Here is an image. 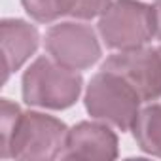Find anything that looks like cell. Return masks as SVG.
<instances>
[{
    "instance_id": "7",
    "label": "cell",
    "mask_w": 161,
    "mask_h": 161,
    "mask_svg": "<svg viewBox=\"0 0 161 161\" xmlns=\"http://www.w3.org/2000/svg\"><path fill=\"white\" fill-rule=\"evenodd\" d=\"M63 159L110 161L118 157V136L103 121H82L68 129Z\"/></svg>"
},
{
    "instance_id": "4",
    "label": "cell",
    "mask_w": 161,
    "mask_h": 161,
    "mask_svg": "<svg viewBox=\"0 0 161 161\" xmlns=\"http://www.w3.org/2000/svg\"><path fill=\"white\" fill-rule=\"evenodd\" d=\"M99 34L118 51L144 47L155 36L153 10L138 0H112L99 17Z\"/></svg>"
},
{
    "instance_id": "10",
    "label": "cell",
    "mask_w": 161,
    "mask_h": 161,
    "mask_svg": "<svg viewBox=\"0 0 161 161\" xmlns=\"http://www.w3.org/2000/svg\"><path fill=\"white\" fill-rule=\"evenodd\" d=\"M25 12L38 23H51L70 15L74 0H21Z\"/></svg>"
},
{
    "instance_id": "5",
    "label": "cell",
    "mask_w": 161,
    "mask_h": 161,
    "mask_svg": "<svg viewBox=\"0 0 161 161\" xmlns=\"http://www.w3.org/2000/svg\"><path fill=\"white\" fill-rule=\"evenodd\" d=\"M46 51L59 64L72 70H86L93 66L101 55V44L95 31L84 23H59L46 34Z\"/></svg>"
},
{
    "instance_id": "1",
    "label": "cell",
    "mask_w": 161,
    "mask_h": 161,
    "mask_svg": "<svg viewBox=\"0 0 161 161\" xmlns=\"http://www.w3.org/2000/svg\"><path fill=\"white\" fill-rule=\"evenodd\" d=\"M21 86L23 101L27 104L64 110L78 101L84 80L78 70L66 68L51 57H38L25 70Z\"/></svg>"
},
{
    "instance_id": "3",
    "label": "cell",
    "mask_w": 161,
    "mask_h": 161,
    "mask_svg": "<svg viewBox=\"0 0 161 161\" xmlns=\"http://www.w3.org/2000/svg\"><path fill=\"white\" fill-rule=\"evenodd\" d=\"M66 125L42 112H23L12 135L2 159L14 157L21 161H51L63 155L66 142Z\"/></svg>"
},
{
    "instance_id": "14",
    "label": "cell",
    "mask_w": 161,
    "mask_h": 161,
    "mask_svg": "<svg viewBox=\"0 0 161 161\" xmlns=\"http://www.w3.org/2000/svg\"><path fill=\"white\" fill-rule=\"evenodd\" d=\"M157 49H159V53H161V47H157Z\"/></svg>"
},
{
    "instance_id": "2",
    "label": "cell",
    "mask_w": 161,
    "mask_h": 161,
    "mask_svg": "<svg viewBox=\"0 0 161 161\" xmlns=\"http://www.w3.org/2000/svg\"><path fill=\"white\" fill-rule=\"evenodd\" d=\"M84 103L87 114L93 119L119 131H131L140 112L142 101L125 80H121L114 72L101 68V72L91 78Z\"/></svg>"
},
{
    "instance_id": "9",
    "label": "cell",
    "mask_w": 161,
    "mask_h": 161,
    "mask_svg": "<svg viewBox=\"0 0 161 161\" xmlns=\"http://www.w3.org/2000/svg\"><path fill=\"white\" fill-rule=\"evenodd\" d=\"M131 131L142 152L161 157V104L142 108Z\"/></svg>"
},
{
    "instance_id": "6",
    "label": "cell",
    "mask_w": 161,
    "mask_h": 161,
    "mask_svg": "<svg viewBox=\"0 0 161 161\" xmlns=\"http://www.w3.org/2000/svg\"><path fill=\"white\" fill-rule=\"evenodd\" d=\"M103 70L118 74L136 91L142 103H150L161 97V53L152 47L125 49L110 55Z\"/></svg>"
},
{
    "instance_id": "11",
    "label": "cell",
    "mask_w": 161,
    "mask_h": 161,
    "mask_svg": "<svg viewBox=\"0 0 161 161\" xmlns=\"http://www.w3.org/2000/svg\"><path fill=\"white\" fill-rule=\"evenodd\" d=\"M21 114L23 112L17 104H14L8 99H2V103H0V157L8 150V144L12 140V135L17 127Z\"/></svg>"
},
{
    "instance_id": "13",
    "label": "cell",
    "mask_w": 161,
    "mask_h": 161,
    "mask_svg": "<svg viewBox=\"0 0 161 161\" xmlns=\"http://www.w3.org/2000/svg\"><path fill=\"white\" fill-rule=\"evenodd\" d=\"M153 25H155V38L161 40V0H155L153 4Z\"/></svg>"
},
{
    "instance_id": "12",
    "label": "cell",
    "mask_w": 161,
    "mask_h": 161,
    "mask_svg": "<svg viewBox=\"0 0 161 161\" xmlns=\"http://www.w3.org/2000/svg\"><path fill=\"white\" fill-rule=\"evenodd\" d=\"M112 4V0H74L70 15L76 19H93L101 17V14Z\"/></svg>"
},
{
    "instance_id": "8",
    "label": "cell",
    "mask_w": 161,
    "mask_h": 161,
    "mask_svg": "<svg viewBox=\"0 0 161 161\" xmlns=\"http://www.w3.org/2000/svg\"><path fill=\"white\" fill-rule=\"evenodd\" d=\"M38 29L23 19H2L0 23V51H2L4 84L10 74L19 70L38 49Z\"/></svg>"
}]
</instances>
